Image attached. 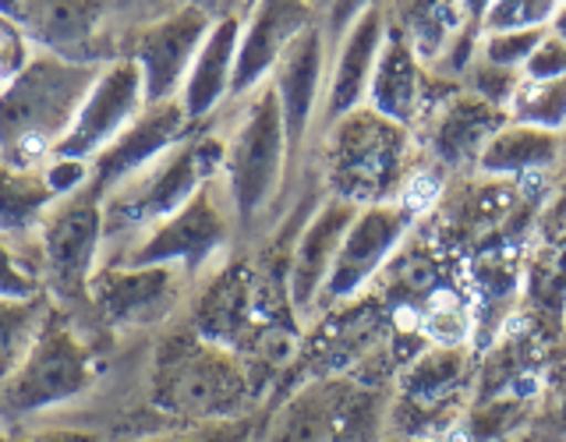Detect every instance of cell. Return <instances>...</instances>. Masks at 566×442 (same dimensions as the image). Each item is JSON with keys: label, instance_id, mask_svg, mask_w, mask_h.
<instances>
[{"label": "cell", "instance_id": "obj_1", "mask_svg": "<svg viewBox=\"0 0 566 442\" xmlns=\"http://www.w3.org/2000/svg\"><path fill=\"white\" fill-rule=\"evenodd\" d=\"M103 61L32 50L29 64L0 93V164L43 167L64 141Z\"/></svg>", "mask_w": 566, "mask_h": 442}, {"label": "cell", "instance_id": "obj_2", "mask_svg": "<svg viewBox=\"0 0 566 442\" xmlns=\"http://www.w3.org/2000/svg\"><path fill=\"white\" fill-rule=\"evenodd\" d=\"M223 167V128L217 117L191 128L170 152H164L117 191L103 194V262H114L146 230L174 217L202 185L217 181ZM99 262V265H103Z\"/></svg>", "mask_w": 566, "mask_h": 442}, {"label": "cell", "instance_id": "obj_3", "mask_svg": "<svg viewBox=\"0 0 566 442\" xmlns=\"http://www.w3.org/2000/svg\"><path fill=\"white\" fill-rule=\"evenodd\" d=\"M238 103V114L223 128L220 185L241 234H255L273 217L280 191L291 173V146L283 128V110L270 82Z\"/></svg>", "mask_w": 566, "mask_h": 442}, {"label": "cell", "instance_id": "obj_4", "mask_svg": "<svg viewBox=\"0 0 566 442\" xmlns=\"http://www.w3.org/2000/svg\"><path fill=\"white\" fill-rule=\"evenodd\" d=\"M252 400L244 358L195 329L170 333L149 368V403L188 424L234 421Z\"/></svg>", "mask_w": 566, "mask_h": 442}, {"label": "cell", "instance_id": "obj_5", "mask_svg": "<svg viewBox=\"0 0 566 442\" xmlns=\"http://www.w3.org/2000/svg\"><path fill=\"white\" fill-rule=\"evenodd\" d=\"M99 358L78 329L75 312L50 305L25 361L0 386V418L22 421L75 403L96 386Z\"/></svg>", "mask_w": 566, "mask_h": 442}, {"label": "cell", "instance_id": "obj_6", "mask_svg": "<svg viewBox=\"0 0 566 442\" xmlns=\"http://www.w3.org/2000/svg\"><path fill=\"white\" fill-rule=\"evenodd\" d=\"M25 244L32 248L22 252L53 305L64 312L85 308L88 280L103 262V191L85 181L57 199Z\"/></svg>", "mask_w": 566, "mask_h": 442}, {"label": "cell", "instance_id": "obj_7", "mask_svg": "<svg viewBox=\"0 0 566 442\" xmlns=\"http://www.w3.org/2000/svg\"><path fill=\"white\" fill-rule=\"evenodd\" d=\"M323 131V181L329 194L354 206L389 202L386 191L397 185L403 164V124L358 106Z\"/></svg>", "mask_w": 566, "mask_h": 442}, {"label": "cell", "instance_id": "obj_8", "mask_svg": "<svg viewBox=\"0 0 566 442\" xmlns=\"http://www.w3.org/2000/svg\"><path fill=\"white\" fill-rule=\"evenodd\" d=\"M234 238H238V223H234V212H230V202H227L223 185L217 177V181H209L195 191L174 217L146 230L132 248H124L114 262H120V265H174V270L199 280L209 265L227 252Z\"/></svg>", "mask_w": 566, "mask_h": 442}, {"label": "cell", "instance_id": "obj_9", "mask_svg": "<svg viewBox=\"0 0 566 442\" xmlns=\"http://www.w3.org/2000/svg\"><path fill=\"white\" fill-rule=\"evenodd\" d=\"M191 276L174 265H120L106 262L88 280L85 308L103 329L135 333L153 329L181 308Z\"/></svg>", "mask_w": 566, "mask_h": 442}, {"label": "cell", "instance_id": "obj_10", "mask_svg": "<svg viewBox=\"0 0 566 442\" xmlns=\"http://www.w3.org/2000/svg\"><path fill=\"white\" fill-rule=\"evenodd\" d=\"M142 110H146V88H142L138 64L128 53L103 61L93 88L82 99L75 120H71V128L53 156L93 164Z\"/></svg>", "mask_w": 566, "mask_h": 442}, {"label": "cell", "instance_id": "obj_11", "mask_svg": "<svg viewBox=\"0 0 566 442\" xmlns=\"http://www.w3.org/2000/svg\"><path fill=\"white\" fill-rule=\"evenodd\" d=\"M411 220H415V209L403 202L361 206L340 241V252L333 259L329 280L323 287V297H318V308L340 305V301L361 294L368 283L382 273L389 255L400 248L403 234L411 230Z\"/></svg>", "mask_w": 566, "mask_h": 442}, {"label": "cell", "instance_id": "obj_12", "mask_svg": "<svg viewBox=\"0 0 566 442\" xmlns=\"http://www.w3.org/2000/svg\"><path fill=\"white\" fill-rule=\"evenodd\" d=\"M212 18L217 14L202 4H177L174 11L159 14L149 25L138 29L128 57L142 71L146 103H167L181 96L188 67L206 40Z\"/></svg>", "mask_w": 566, "mask_h": 442}, {"label": "cell", "instance_id": "obj_13", "mask_svg": "<svg viewBox=\"0 0 566 442\" xmlns=\"http://www.w3.org/2000/svg\"><path fill=\"white\" fill-rule=\"evenodd\" d=\"M326 67H329V40L323 18H315V22H308L283 46L270 75V85L283 110L291 159L301 156L312 128L318 124V106H323V93H326Z\"/></svg>", "mask_w": 566, "mask_h": 442}, {"label": "cell", "instance_id": "obj_14", "mask_svg": "<svg viewBox=\"0 0 566 442\" xmlns=\"http://www.w3.org/2000/svg\"><path fill=\"white\" fill-rule=\"evenodd\" d=\"M191 124L181 99H167V103H146L128 128H124L111 146H106L93 164H88V181H93L103 194L117 191L124 181H132L135 173H142L149 164H156L159 156L170 152L177 141L188 138Z\"/></svg>", "mask_w": 566, "mask_h": 442}, {"label": "cell", "instance_id": "obj_15", "mask_svg": "<svg viewBox=\"0 0 566 442\" xmlns=\"http://www.w3.org/2000/svg\"><path fill=\"white\" fill-rule=\"evenodd\" d=\"M308 0H244L241 8V43L234 64V85H230V103L255 93L262 82H270L283 46L294 35L315 22Z\"/></svg>", "mask_w": 566, "mask_h": 442}, {"label": "cell", "instance_id": "obj_16", "mask_svg": "<svg viewBox=\"0 0 566 442\" xmlns=\"http://www.w3.org/2000/svg\"><path fill=\"white\" fill-rule=\"evenodd\" d=\"M386 35H389V14L379 0V4H371L358 22L329 46L326 93H323V106H318V124H323V128H329L333 120H340L358 110V106H365L371 71H376Z\"/></svg>", "mask_w": 566, "mask_h": 442}, {"label": "cell", "instance_id": "obj_17", "mask_svg": "<svg viewBox=\"0 0 566 442\" xmlns=\"http://www.w3.org/2000/svg\"><path fill=\"white\" fill-rule=\"evenodd\" d=\"M358 209L361 206L329 194L323 206L312 209V217L294 238L287 262V305L297 318H312L318 312V297H323V287L329 280L333 259L340 252V241L350 220L358 217Z\"/></svg>", "mask_w": 566, "mask_h": 442}, {"label": "cell", "instance_id": "obj_18", "mask_svg": "<svg viewBox=\"0 0 566 442\" xmlns=\"http://www.w3.org/2000/svg\"><path fill=\"white\" fill-rule=\"evenodd\" d=\"M238 43H241V11H223L212 18L206 40L195 53L188 67V78L181 85V106L191 124L212 120L223 103H230V85H234V64H238Z\"/></svg>", "mask_w": 566, "mask_h": 442}, {"label": "cell", "instance_id": "obj_19", "mask_svg": "<svg viewBox=\"0 0 566 442\" xmlns=\"http://www.w3.org/2000/svg\"><path fill=\"white\" fill-rule=\"evenodd\" d=\"M418 85H421L418 53L400 32L389 29L386 43L379 50L376 71H371L365 106H371V110L394 124H407L415 117V106H418Z\"/></svg>", "mask_w": 566, "mask_h": 442}, {"label": "cell", "instance_id": "obj_20", "mask_svg": "<svg viewBox=\"0 0 566 442\" xmlns=\"http://www.w3.org/2000/svg\"><path fill=\"white\" fill-rule=\"evenodd\" d=\"M64 199V194L50 185L46 164L43 167H11L0 164V234L14 244H25L46 209Z\"/></svg>", "mask_w": 566, "mask_h": 442}, {"label": "cell", "instance_id": "obj_21", "mask_svg": "<svg viewBox=\"0 0 566 442\" xmlns=\"http://www.w3.org/2000/svg\"><path fill=\"white\" fill-rule=\"evenodd\" d=\"M510 117L500 106H492L478 96H464L453 99L447 110H442L436 135H432V149L439 156V164H468V159H478L485 149V141L503 128Z\"/></svg>", "mask_w": 566, "mask_h": 442}, {"label": "cell", "instance_id": "obj_22", "mask_svg": "<svg viewBox=\"0 0 566 442\" xmlns=\"http://www.w3.org/2000/svg\"><path fill=\"white\" fill-rule=\"evenodd\" d=\"M556 156H559L556 131L527 128V124H503V128L485 141L482 156H478V167L485 173H521V170L548 167Z\"/></svg>", "mask_w": 566, "mask_h": 442}, {"label": "cell", "instance_id": "obj_23", "mask_svg": "<svg viewBox=\"0 0 566 442\" xmlns=\"http://www.w3.org/2000/svg\"><path fill=\"white\" fill-rule=\"evenodd\" d=\"M53 301L40 297H0V386H4L14 368L25 361L29 347L40 336V326Z\"/></svg>", "mask_w": 566, "mask_h": 442}, {"label": "cell", "instance_id": "obj_24", "mask_svg": "<svg viewBox=\"0 0 566 442\" xmlns=\"http://www.w3.org/2000/svg\"><path fill=\"white\" fill-rule=\"evenodd\" d=\"M510 124H527L542 131H563L566 128V78L531 82L524 78L506 106Z\"/></svg>", "mask_w": 566, "mask_h": 442}, {"label": "cell", "instance_id": "obj_25", "mask_svg": "<svg viewBox=\"0 0 566 442\" xmlns=\"http://www.w3.org/2000/svg\"><path fill=\"white\" fill-rule=\"evenodd\" d=\"M563 8V0H489L482 14L485 32H513V29H548V22Z\"/></svg>", "mask_w": 566, "mask_h": 442}, {"label": "cell", "instance_id": "obj_26", "mask_svg": "<svg viewBox=\"0 0 566 442\" xmlns=\"http://www.w3.org/2000/svg\"><path fill=\"white\" fill-rule=\"evenodd\" d=\"M548 29H513V32H485L482 43H478V57L500 67L521 71L527 57L535 53V46L545 40Z\"/></svg>", "mask_w": 566, "mask_h": 442}, {"label": "cell", "instance_id": "obj_27", "mask_svg": "<svg viewBox=\"0 0 566 442\" xmlns=\"http://www.w3.org/2000/svg\"><path fill=\"white\" fill-rule=\"evenodd\" d=\"M468 82H471V96L485 99L492 106H500V110H506L513 93L521 88L524 82V71H513V67H500V64H489V61H471L468 67Z\"/></svg>", "mask_w": 566, "mask_h": 442}, {"label": "cell", "instance_id": "obj_28", "mask_svg": "<svg viewBox=\"0 0 566 442\" xmlns=\"http://www.w3.org/2000/svg\"><path fill=\"white\" fill-rule=\"evenodd\" d=\"M40 294L43 287L32 273L22 244L0 234V297H40Z\"/></svg>", "mask_w": 566, "mask_h": 442}, {"label": "cell", "instance_id": "obj_29", "mask_svg": "<svg viewBox=\"0 0 566 442\" xmlns=\"http://www.w3.org/2000/svg\"><path fill=\"white\" fill-rule=\"evenodd\" d=\"M464 329H468V312L460 305L457 297H436L429 305V315H424V333L429 340H436L439 347H457L464 340Z\"/></svg>", "mask_w": 566, "mask_h": 442}, {"label": "cell", "instance_id": "obj_30", "mask_svg": "<svg viewBox=\"0 0 566 442\" xmlns=\"http://www.w3.org/2000/svg\"><path fill=\"white\" fill-rule=\"evenodd\" d=\"M32 40L25 35V29L14 22V18L0 8V93L8 88V82L29 64L32 57Z\"/></svg>", "mask_w": 566, "mask_h": 442}, {"label": "cell", "instance_id": "obj_31", "mask_svg": "<svg viewBox=\"0 0 566 442\" xmlns=\"http://www.w3.org/2000/svg\"><path fill=\"white\" fill-rule=\"evenodd\" d=\"M460 376V354L453 347H439L415 365L411 371V389L415 393H432V389L447 386Z\"/></svg>", "mask_w": 566, "mask_h": 442}, {"label": "cell", "instance_id": "obj_32", "mask_svg": "<svg viewBox=\"0 0 566 442\" xmlns=\"http://www.w3.org/2000/svg\"><path fill=\"white\" fill-rule=\"evenodd\" d=\"M521 71H524V78H531V82L566 78V43L559 40V35L545 32V40L535 46V53H531Z\"/></svg>", "mask_w": 566, "mask_h": 442}, {"label": "cell", "instance_id": "obj_33", "mask_svg": "<svg viewBox=\"0 0 566 442\" xmlns=\"http://www.w3.org/2000/svg\"><path fill=\"white\" fill-rule=\"evenodd\" d=\"M8 442H106L93 429H75V424H35V429H11Z\"/></svg>", "mask_w": 566, "mask_h": 442}, {"label": "cell", "instance_id": "obj_34", "mask_svg": "<svg viewBox=\"0 0 566 442\" xmlns=\"http://www.w3.org/2000/svg\"><path fill=\"white\" fill-rule=\"evenodd\" d=\"M135 442H234V429H230V421H209V424H188L181 432L146 435Z\"/></svg>", "mask_w": 566, "mask_h": 442}, {"label": "cell", "instance_id": "obj_35", "mask_svg": "<svg viewBox=\"0 0 566 442\" xmlns=\"http://www.w3.org/2000/svg\"><path fill=\"white\" fill-rule=\"evenodd\" d=\"M548 32H553V35H559V40L566 43V4L556 11V18H553V22H548Z\"/></svg>", "mask_w": 566, "mask_h": 442}, {"label": "cell", "instance_id": "obj_36", "mask_svg": "<svg viewBox=\"0 0 566 442\" xmlns=\"http://www.w3.org/2000/svg\"><path fill=\"white\" fill-rule=\"evenodd\" d=\"M308 4H312V11H315L318 18H323V11H326V4H329V0H308Z\"/></svg>", "mask_w": 566, "mask_h": 442}, {"label": "cell", "instance_id": "obj_37", "mask_svg": "<svg viewBox=\"0 0 566 442\" xmlns=\"http://www.w3.org/2000/svg\"><path fill=\"white\" fill-rule=\"evenodd\" d=\"M8 439H11V424L0 421V442H8Z\"/></svg>", "mask_w": 566, "mask_h": 442}, {"label": "cell", "instance_id": "obj_38", "mask_svg": "<svg viewBox=\"0 0 566 442\" xmlns=\"http://www.w3.org/2000/svg\"><path fill=\"white\" fill-rule=\"evenodd\" d=\"M563 4H566V0H563Z\"/></svg>", "mask_w": 566, "mask_h": 442}, {"label": "cell", "instance_id": "obj_39", "mask_svg": "<svg viewBox=\"0 0 566 442\" xmlns=\"http://www.w3.org/2000/svg\"><path fill=\"white\" fill-rule=\"evenodd\" d=\"M0 421H4V418H0Z\"/></svg>", "mask_w": 566, "mask_h": 442}]
</instances>
